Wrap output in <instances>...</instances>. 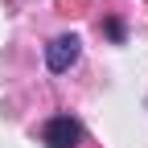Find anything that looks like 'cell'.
Segmentation results:
<instances>
[{
  "label": "cell",
  "mask_w": 148,
  "mask_h": 148,
  "mask_svg": "<svg viewBox=\"0 0 148 148\" xmlns=\"http://www.w3.org/2000/svg\"><path fill=\"white\" fill-rule=\"evenodd\" d=\"M78 49H82V41H78L74 33L53 37V41L45 45V66H49L53 74H62V70H70L74 62H78Z\"/></svg>",
  "instance_id": "obj_2"
},
{
  "label": "cell",
  "mask_w": 148,
  "mask_h": 148,
  "mask_svg": "<svg viewBox=\"0 0 148 148\" xmlns=\"http://www.w3.org/2000/svg\"><path fill=\"white\" fill-rule=\"evenodd\" d=\"M107 33H111V37L119 41V37H123V25H119V21H107Z\"/></svg>",
  "instance_id": "obj_4"
},
{
  "label": "cell",
  "mask_w": 148,
  "mask_h": 148,
  "mask_svg": "<svg viewBox=\"0 0 148 148\" xmlns=\"http://www.w3.org/2000/svg\"><path fill=\"white\" fill-rule=\"evenodd\" d=\"M58 8H62V12H82L86 0H58Z\"/></svg>",
  "instance_id": "obj_3"
},
{
  "label": "cell",
  "mask_w": 148,
  "mask_h": 148,
  "mask_svg": "<svg viewBox=\"0 0 148 148\" xmlns=\"http://www.w3.org/2000/svg\"><path fill=\"white\" fill-rule=\"evenodd\" d=\"M41 144L45 148H78L82 144V123L74 115H53L41 127Z\"/></svg>",
  "instance_id": "obj_1"
}]
</instances>
